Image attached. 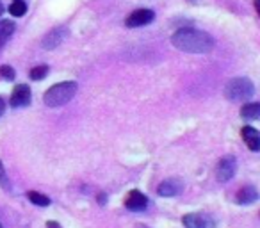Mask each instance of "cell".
<instances>
[{
	"instance_id": "obj_1",
	"label": "cell",
	"mask_w": 260,
	"mask_h": 228,
	"mask_svg": "<svg viewBox=\"0 0 260 228\" xmlns=\"http://www.w3.org/2000/svg\"><path fill=\"white\" fill-rule=\"evenodd\" d=\"M175 48L189 54H207L214 48V40L210 34L196 29H180L171 36Z\"/></svg>"
},
{
	"instance_id": "obj_2",
	"label": "cell",
	"mask_w": 260,
	"mask_h": 228,
	"mask_svg": "<svg viewBox=\"0 0 260 228\" xmlns=\"http://www.w3.org/2000/svg\"><path fill=\"white\" fill-rule=\"evenodd\" d=\"M77 93V84L75 82H59L52 86L47 93L43 94V100L48 107H61V105L68 104Z\"/></svg>"
},
{
	"instance_id": "obj_3",
	"label": "cell",
	"mask_w": 260,
	"mask_h": 228,
	"mask_svg": "<svg viewBox=\"0 0 260 228\" xmlns=\"http://www.w3.org/2000/svg\"><path fill=\"white\" fill-rule=\"evenodd\" d=\"M255 93V87L253 82L246 77H237V79H232L230 82L224 86V96L230 102H242L249 100Z\"/></svg>"
},
{
	"instance_id": "obj_4",
	"label": "cell",
	"mask_w": 260,
	"mask_h": 228,
	"mask_svg": "<svg viewBox=\"0 0 260 228\" xmlns=\"http://www.w3.org/2000/svg\"><path fill=\"white\" fill-rule=\"evenodd\" d=\"M235 170H237V162L232 155H226L217 162L216 168V177L219 182H228L232 177L235 175Z\"/></svg>"
},
{
	"instance_id": "obj_5",
	"label": "cell",
	"mask_w": 260,
	"mask_h": 228,
	"mask_svg": "<svg viewBox=\"0 0 260 228\" xmlns=\"http://www.w3.org/2000/svg\"><path fill=\"white\" fill-rule=\"evenodd\" d=\"M153 18H155V15H153L152 9H138V11H134L128 18H126L125 23H126V27H130V29H136V27L148 25Z\"/></svg>"
},
{
	"instance_id": "obj_6",
	"label": "cell",
	"mask_w": 260,
	"mask_h": 228,
	"mask_svg": "<svg viewBox=\"0 0 260 228\" xmlns=\"http://www.w3.org/2000/svg\"><path fill=\"white\" fill-rule=\"evenodd\" d=\"M148 205V200L141 191H130L125 198V207L132 212H141Z\"/></svg>"
},
{
	"instance_id": "obj_7",
	"label": "cell",
	"mask_w": 260,
	"mask_h": 228,
	"mask_svg": "<svg viewBox=\"0 0 260 228\" xmlns=\"http://www.w3.org/2000/svg\"><path fill=\"white\" fill-rule=\"evenodd\" d=\"M30 102V87L25 84H20L13 89L11 93V105L13 107H23V105H29Z\"/></svg>"
},
{
	"instance_id": "obj_8",
	"label": "cell",
	"mask_w": 260,
	"mask_h": 228,
	"mask_svg": "<svg viewBox=\"0 0 260 228\" xmlns=\"http://www.w3.org/2000/svg\"><path fill=\"white\" fill-rule=\"evenodd\" d=\"M241 136H242V139H244L246 146H248L251 152H260V132L256 131V128L246 125V127H242Z\"/></svg>"
},
{
	"instance_id": "obj_9",
	"label": "cell",
	"mask_w": 260,
	"mask_h": 228,
	"mask_svg": "<svg viewBox=\"0 0 260 228\" xmlns=\"http://www.w3.org/2000/svg\"><path fill=\"white\" fill-rule=\"evenodd\" d=\"M185 228H214V221L203 214H187L184 216Z\"/></svg>"
},
{
	"instance_id": "obj_10",
	"label": "cell",
	"mask_w": 260,
	"mask_h": 228,
	"mask_svg": "<svg viewBox=\"0 0 260 228\" xmlns=\"http://www.w3.org/2000/svg\"><path fill=\"white\" fill-rule=\"evenodd\" d=\"M182 191V182L177 178H168V180L160 182L157 187V194L159 196H177Z\"/></svg>"
},
{
	"instance_id": "obj_11",
	"label": "cell",
	"mask_w": 260,
	"mask_h": 228,
	"mask_svg": "<svg viewBox=\"0 0 260 228\" xmlns=\"http://www.w3.org/2000/svg\"><path fill=\"white\" fill-rule=\"evenodd\" d=\"M256 200H258V192H256V189L253 185H244L235 194V202L239 205H249V203L256 202Z\"/></svg>"
},
{
	"instance_id": "obj_12",
	"label": "cell",
	"mask_w": 260,
	"mask_h": 228,
	"mask_svg": "<svg viewBox=\"0 0 260 228\" xmlns=\"http://www.w3.org/2000/svg\"><path fill=\"white\" fill-rule=\"evenodd\" d=\"M66 38V29L64 27H57V29L50 30V32L45 36L43 40V48L50 50V48H55L59 43H62V40Z\"/></svg>"
},
{
	"instance_id": "obj_13",
	"label": "cell",
	"mask_w": 260,
	"mask_h": 228,
	"mask_svg": "<svg viewBox=\"0 0 260 228\" xmlns=\"http://www.w3.org/2000/svg\"><path fill=\"white\" fill-rule=\"evenodd\" d=\"M241 116L244 120H258L260 118V102H249L241 109Z\"/></svg>"
},
{
	"instance_id": "obj_14",
	"label": "cell",
	"mask_w": 260,
	"mask_h": 228,
	"mask_svg": "<svg viewBox=\"0 0 260 228\" xmlns=\"http://www.w3.org/2000/svg\"><path fill=\"white\" fill-rule=\"evenodd\" d=\"M13 32H15V23L11 20H0V48L4 47Z\"/></svg>"
},
{
	"instance_id": "obj_15",
	"label": "cell",
	"mask_w": 260,
	"mask_h": 228,
	"mask_svg": "<svg viewBox=\"0 0 260 228\" xmlns=\"http://www.w3.org/2000/svg\"><path fill=\"white\" fill-rule=\"evenodd\" d=\"M29 200L34 203V205H40V207H47L50 205V198L45 194H41V192H36V191H29Z\"/></svg>"
},
{
	"instance_id": "obj_16",
	"label": "cell",
	"mask_w": 260,
	"mask_h": 228,
	"mask_svg": "<svg viewBox=\"0 0 260 228\" xmlns=\"http://www.w3.org/2000/svg\"><path fill=\"white\" fill-rule=\"evenodd\" d=\"M9 13H11L13 16H23L27 13V6L23 0H15L11 4V8H9Z\"/></svg>"
},
{
	"instance_id": "obj_17",
	"label": "cell",
	"mask_w": 260,
	"mask_h": 228,
	"mask_svg": "<svg viewBox=\"0 0 260 228\" xmlns=\"http://www.w3.org/2000/svg\"><path fill=\"white\" fill-rule=\"evenodd\" d=\"M48 75V66H36V68L30 70V79L32 80H41Z\"/></svg>"
},
{
	"instance_id": "obj_18",
	"label": "cell",
	"mask_w": 260,
	"mask_h": 228,
	"mask_svg": "<svg viewBox=\"0 0 260 228\" xmlns=\"http://www.w3.org/2000/svg\"><path fill=\"white\" fill-rule=\"evenodd\" d=\"M0 187L4 191H11V182H9V177L4 170V164L0 162Z\"/></svg>"
},
{
	"instance_id": "obj_19",
	"label": "cell",
	"mask_w": 260,
	"mask_h": 228,
	"mask_svg": "<svg viewBox=\"0 0 260 228\" xmlns=\"http://www.w3.org/2000/svg\"><path fill=\"white\" fill-rule=\"evenodd\" d=\"M0 77L6 80H13L15 79V70L11 68V66L4 64V66H0Z\"/></svg>"
},
{
	"instance_id": "obj_20",
	"label": "cell",
	"mask_w": 260,
	"mask_h": 228,
	"mask_svg": "<svg viewBox=\"0 0 260 228\" xmlns=\"http://www.w3.org/2000/svg\"><path fill=\"white\" fill-rule=\"evenodd\" d=\"M47 228H61V226H59V224L55 223V221H48V223H47Z\"/></svg>"
},
{
	"instance_id": "obj_21",
	"label": "cell",
	"mask_w": 260,
	"mask_h": 228,
	"mask_svg": "<svg viewBox=\"0 0 260 228\" xmlns=\"http://www.w3.org/2000/svg\"><path fill=\"white\" fill-rule=\"evenodd\" d=\"M4 109H6V104H4V100H2V98H0V116H2V114H4Z\"/></svg>"
},
{
	"instance_id": "obj_22",
	"label": "cell",
	"mask_w": 260,
	"mask_h": 228,
	"mask_svg": "<svg viewBox=\"0 0 260 228\" xmlns=\"http://www.w3.org/2000/svg\"><path fill=\"white\" fill-rule=\"evenodd\" d=\"M255 9H256V13L260 15V0H255Z\"/></svg>"
},
{
	"instance_id": "obj_23",
	"label": "cell",
	"mask_w": 260,
	"mask_h": 228,
	"mask_svg": "<svg viewBox=\"0 0 260 228\" xmlns=\"http://www.w3.org/2000/svg\"><path fill=\"white\" fill-rule=\"evenodd\" d=\"M4 13V6H2V2H0V15Z\"/></svg>"
},
{
	"instance_id": "obj_24",
	"label": "cell",
	"mask_w": 260,
	"mask_h": 228,
	"mask_svg": "<svg viewBox=\"0 0 260 228\" xmlns=\"http://www.w3.org/2000/svg\"><path fill=\"white\" fill-rule=\"evenodd\" d=\"M0 228H2V224H0Z\"/></svg>"
}]
</instances>
